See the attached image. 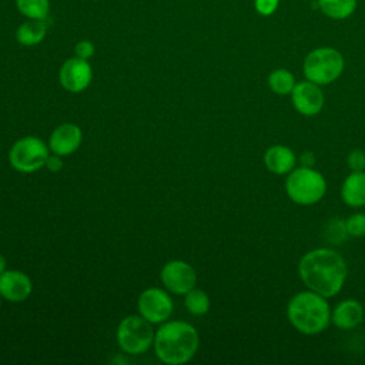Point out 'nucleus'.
I'll list each match as a JSON object with an SVG mask.
<instances>
[{"label":"nucleus","instance_id":"nucleus-1","mask_svg":"<svg viewBox=\"0 0 365 365\" xmlns=\"http://www.w3.org/2000/svg\"><path fill=\"white\" fill-rule=\"evenodd\" d=\"M298 272L308 289L331 298L342 289L348 267L339 252L331 248H315L299 259Z\"/></svg>","mask_w":365,"mask_h":365},{"label":"nucleus","instance_id":"nucleus-2","mask_svg":"<svg viewBox=\"0 0 365 365\" xmlns=\"http://www.w3.org/2000/svg\"><path fill=\"white\" fill-rule=\"evenodd\" d=\"M198 346V331L185 321H165L154 335L155 355L168 365L188 362L197 354Z\"/></svg>","mask_w":365,"mask_h":365},{"label":"nucleus","instance_id":"nucleus-3","mask_svg":"<svg viewBox=\"0 0 365 365\" xmlns=\"http://www.w3.org/2000/svg\"><path fill=\"white\" fill-rule=\"evenodd\" d=\"M324 295L315 291L295 294L287 305V317L291 325L304 335H317L331 324V308Z\"/></svg>","mask_w":365,"mask_h":365},{"label":"nucleus","instance_id":"nucleus-4","mask_svg":"<svg viewBox=\"0 0 365 365\" xmlns=\"http://www.w3.org/2000/svg\"><path fill=\"white\" fill-rule=\"evenodd\" d=\"M344 67V56L334 47L314 48L305 56L302 64L305 78L318 86H327L338 80Z\"/></svg>","mask_w":365,"mask_h":365},{"label":"nucleus","instance_id":"nucleus-5","mask_svg":"<svg viewBox=\"0 0 365 365\" xmlns=\"http://www.w3.org/2000/svg\"><path fill=\"white\" fill-rule=\"evenodd\" d=\"M285 191L298 205H312L318 202L327 191L324 175L314 167H297L287 174Z\"/></svg>","mask_w":365,"mask_h":365},{"label":"nucleus","instance_id":"nucleus-6","mask_svg":"<svg viewBox=\"0 0 365 365\" xmlns=\"http://www.w3.org/2000/svg\"><path fill=\"white\" fill-rule=\"evenodd\" d=\"M48 144L36 135L19 138L9 151L10 165L19 173H34L46 165L50 155Z\"/></svg>","mask_w":365,"mask_h":365},{"label":"nucleus","instance_id":"nucleus-7","mask_svg":"<svg viewBox=\"0 0 365 365\" xmlns=\"http://www.w3.org/2000/svg\"><path fill=\"white\" fill-rule=\"evenodd\" d=\"M153 324L138 315L125 317L117 328V344L125 352L131 355H140L145 352L154 344Z\"/></svg>","mask_w":365,"mask_h":365},{"label":"nucleus","instance_id":"nucleus-8","mask_svg":"<svg viewBox=\"0 0 365 365\" xmlns=\"http://www.w3.org/2000/svg\"><path fill=\"white\" fill-rule=\"evenodd\" d=\"M173 299L161 288H147L137 299L138 314L151 324H163L173 314Z\"/></svg>","mask_w":365,"mask_h":365},{"label":"nucleus","instance_id":"nucleus-9","mask_svg":"<svg viewBox=\"0 0 365 365\" xmlns=\"http://www.w3.org/2000/svg\"><path fill=\"white\" fill-rule=\"evenodd\" d=\"M160 278L165 289L178 295H185L197 284L195 269L182 259L168 261L161 268Z\"/></svg>","mask_w":365,"mask_h":365},{"label":"nucleus","instance_id":"nucleus-10","mask_svg":"<svg viewBox=\"0 0 365 365\" xmlns=\"http://www.w3.org/2000/svg\"><path fill=\"white\" fill-rule=\"evenodd\" d=\"M93 80V68L88 60L78 57L67 58L58 70V81L70 93L84 91Z\"/></svg>","mask_w":365,"mask_h":365},{"label":"nucleus","instance_id":"nucleus-11","mask_svg":"<svg viewBox=\"0 0 365 365\" xmlns=\"http://www.w3.org/2000/svg\"><path fill=\"white\" fill-rule=\"evenodd\" d=\"M291 101L294 108L299 114L305 117H312L322 110L325 98L321 86L309 80H304L297 83L294 90L291 91Z\"/></svg>","mask_w":365,"mask_h":365},{"label":"nucleus","instance_id":"nucleus-12","mask_svg":"<svg viewBox=\"0 0 365 365\" xmlns=\"http://www.w3.org/2000/svg\"><path fill=\"white\" fill-rule=\"evenodd\" d=\"M81 140L83 131L77 124L63 123L53 130L48 138V148L53 154L66 157L78 150Z\"/></svg>","mask_w":365,"mask_h":365},{"label":"nucleus","instance_id":"nucleus-13","mask_svg":"<svg viewBox=\"0 0 365 365\" xmlns=\"http://www.w3.org/2000/svg\"><path fill=\"white\" fill-rule=\"evenodd\" d=\"M33 291L31 279L19 269H6L0 274V295L10 302H21Z\"/></svg>","mask_w":365,"mask_h":365},{"label":"nucleus","instance_id":"nucleus-14","mask_svg":"<svg viewBox=\"0 0 365 365\" xmlns=\"http://www.w3.org/2000/svg\"><path fill=\"white\" fill-rule=\"evenodd\" d=\"M297 155L295 153L284 144H274L267 148L264 154V164L268 168V171L285 175L291 173L297 165Z\"/></svg>","mask_w":365,"mask_h":365},{"label":"nucleus","instance_id":"nucleus-15","mask_svg":"<svg viewBox=\"0 0 365 365\" xmlns=\"http://www.w3.org/2000/svg\"><path fill=\"white\" fill-rule=\"evenodd\" d=\"M364 319V307L356 299H344L331 311V321L339 329H352Z\"/></svg>","mask_w":365,"mask_h":365},{"label":"nucleus","instance_id":"nucleus-16","mask_svg":"<svg viewBox=\"0 0 365 365\" xmlns=\"http://www.w3.org/2000/svg\"><path fill=\"white\" fill-rule=\"evenodd\" d=\"M342 201L352 208L365 205V171H352L341 187Z\"/></svg>","mask_w":365,"mask_h":365},{"label":"nucleus","instance_id":"nucleus-17","mask_svg":"<svg viewBox=\"0 0 365 365\" xmlns=\"http://www.w3.org/2000/svg\"><path fill=\"white\" fill-rule=\"evenodd\" d=\"M47 34V20L27 19L16 30V40L19 44L31 47L40 44Z\"/></svg>","mask_w":365,"mask_h":365},{"label":"nucleus","instance_id":"nucleus-18","mask_svg":"<svg viewBox=\"0 0 365 365\" xmlns=\"http://www.w3.org/2000/svg\"><path fill=\"white\" fill-rule=\"evenodd\" d=\"M321 11L332 20H345L356 9V0H318Z\"/></svg>","mask_w":365,"mask_h":365},{"label":"nucleus","instance_id":"nucleus-19","mask_svg":"<svg viewBox=\"0 0 365 365\" xmlns=\"http://www.w3.org/2000/svg\"><path fill=\"white\" fill-rule=\"evenodd\" d=\"M16 9L26 19L47 20L50 16V0H16Z\"/></svg>","mask_w":365,"mask_h":365},{"label":"nucleus","instance_id":"nucleus-20","mask_svg":"<svg viewBox=\"0 0 365 365\" xmlns=\"http://www.w3.org/2000/svg\"><path fill=\"white\" fill-rule=\"evenodd\" d=\"M295 84L297 83L294 74L287 68H277L271 71L268 76V86L271 91H274L278 96L291 94Z\"/></svg>","mask_w":365,"mask_h":365},{"label":"nucleus","instance_id":"nucleus-21","mask_svg":"<svg viewBox=\"0 0 365 365\" xmlns=\"http://www.w3.org/2000/svg\"><path fill=\"white\" fill-rule=\"evenodd\" d=\"M184 305L192 315H204L210 311L211 301L205 291L194 287L184 295Z\"/></svg>","mask_w":365,"mask_h":365},{"label":"nucleus","instance_id":"nucleus-22","mask_svg":"<svg viewBox=\"0 0 365 365\" xmlns=\"http://www.w3.org/2000/svg\"><path fill=\"white\" fill-rule=\"evenodd\" d=\"M324 237L331 244H341L348 237L345 221L339 218H332L324 228Z\"/></svg>","mask_w":365,"mask_h":365},{"label":"nucleus","instance_id":"nucleus-23","mask_svg":"<svg viewBox=\"0 0 365 365\" xmlns=\"http://www.w3.org/2000/svg\"><path fill=\"white\" fill-rule=\"evenodd\" d=\"M348 235L364 237L365 235V212H354L345 220Z\"/></svg>","mask_w":365,"mask_h":365},{"label":"nucleus","instance_id":"nucleus-24","mask_svg":"<svg viewBox=\"0 0 365 365\" xmlns=\"http://www.w3.org/2000/svg\"><path fill=\"white\" fill-rule=\"evenodd\" d=\"M94 53H96V46L90 40H80L74 46V54L78 58L90 60L94 56Z\"/></svg>","mask_w":365,"mask_h":365},{"label":"nucleus","instance_id":"nucleus-25","mask_svg":"<svg viewBox=\"0 0 365 365\" xmlns=\"http://www.w3.org/2000/svg\"><path fill=\"white\" fill-rule=\"evenodd\" d=\"M348 167L351 171H364L365 170V153L362 150H352L346 158Z\"/></svg>","mask_w":365,"mask_h":365},{"label":"nucleus","instance_id":"nucleus-26","mask_svg":"<svg viewBox=\"0 0 365 365\" xmlns=\"http://www.w3.org/2000/svg\"><path fill=\"white\" fill-rule=\"evenodd\" d=\"M279 0H254V7L259 16L268 17L278 9Z\"/></svg>","mask_w":365,"mask_h":365},{"label":"nucleus","instance_id":"nucleus-27","mask_svg":"<svg viewBox=\"0 0 365 365\" xmlns=\"http://www.w3.org/2000/svg\"><path fill=\"white\" fill-rule=\"evenodd\" d=\"M48 168V171L51 173H57L63 168V160H61V155H57V154H50L47 161H46V165Z\"/></svg>","mask_w":365,"mask_h":365},{"label":"nucleus","instance_id":"nucleus-28","mask_svg":"<svg viewBox=\"0 0 365 365\" xmlns=\"http://www.w3.org/2000/svg\"><path fill=\"white\" fill-rule=\"evenodd\" d=\"M298 161L302 167H314L315 164V155L312 151H304L299 157H298Z\"/></svg>","mask_w":365,"mask_h":365},{"label":"nucleus","instance_id":"nucleus-29","mask_svg":"<svg viewBox=\"0 0 365 365\" xmlns=\"http://www.w3.org/2000/svg\"><path fill=\"white\" fill-rule=\"evenodd\" d=\"M6 264H7L6 258L0 254V274H3L6 271Z\"/></svg>","mask_w":365,"mask_h":365},{"label":"nucleus","instance_id":"nucleus-30","mask_svg":"<svg viewBox=\"0 0 365 365\" xmlns=\"http://www.w3.org/2000/svg\"><path fill=\"white\" fill-rule=\"evenodd\" d=\"M0 305H1V295H0Z\"/></svg>","mask_w":365,"mask_h":365}]
</instances>
